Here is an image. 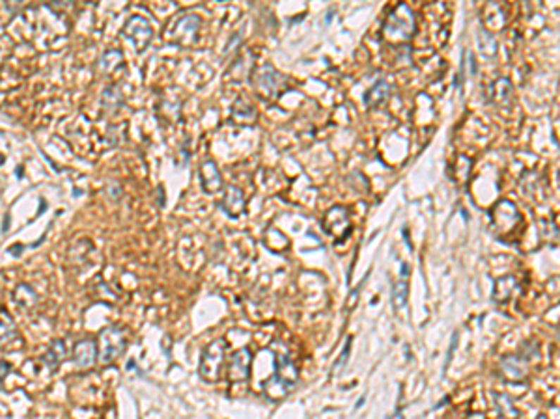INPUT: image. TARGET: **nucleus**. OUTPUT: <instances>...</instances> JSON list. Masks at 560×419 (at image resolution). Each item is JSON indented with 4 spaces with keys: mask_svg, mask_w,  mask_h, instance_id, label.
Returning <instances> with one entry per match:
<instances>
[{
    "mask_svg": "<svg viewBox=\"0 0 560 419\" xmlns=\"http://www.w3.org/2000/svg\"><path fill=\"white\" fill-rule=\"evenodd\" d=\"M251 363H252V352L249 349H239L234 352L232 360H230L228 377L232 382H245L251 377Z\"/></svg>",
    "mask_w": 560,
    "mask_h": 419,
    "instance_id": "nucleus-11",
    "label": "nucleus"
},
{
    "mask_svg": "<svg viewBox=\"0 0 560 419\" xmlns=\"http://www.w3.org/2000/svg\"><path fill=\"white\" fill-rule=\"evenodd\" d=\"M491 99L497 103H508L512 99V84L508 79H499L491 86Z\"/></svg>",
    "mask_w": 560,
    "mask_h": 419,
    "instance_id": "nucleus-19",
    "label": "nucleus"
},
{
    "mask_svg": "<svg viewBox=\"0 0 560 419\" xmlns=\"http://www.w3.org/2000/svg\"><path fill=\"white\" fill-rule=\"evenodd\" d=\"M202 27V19L194 13L182 15L168 28V41L176 43L180 47H189L197 41L198 30Z\"/></svg>",
    "mask_w": 560,
    "mask_h": 419,
    "instance_id": "nucleus-6",
    "label": "nucleus"
},
{
    "mask_svg": "<svg viewBox=\"0 0 560 419\" xmlns=\"http://www.w3.org/2000/svg\"><path fill=\"white\" fill-rule=\"evenodd\" d=\"M499 369H501L502 378H504V380H508V382L521 384V382H525L528 377L527 360H523V358H519V356H516V354L504 356V358L501 360V366H499Z\"/></svg>",
    "mask_w": 560,
    "mask_h": 419,
    "instance_id": "nucleus-10",
    "label": "nucleus"
},
{
    "mask_svg": "<svg viewBox=\"0 0 560 419\" xmlns=\"http://www.w3.org/2000/svg\"><path fill=\"white\" fill-rule=\"evenodd\" d=\"M245 205H247L245 194H243V191L237 188V186H230L228 191H226V194H224L223 202H220V209L232 218L239 217L241 212L245 211Z\"/></svg>",
    "mask_w": 560,
    "mask_h": 419,
    "instance_id": "nucleus-14",
    "label": "nucleus"
},
{
    "mask_svg": "<svg viewBox=\"0 0 560 419\" xmlns=\"http://www.w3.org/2000/svg\"><path fill=\"white\" fill-rule=\"evenodd\" d=\"M252 82H254V88L258 90V94L267 97V99H275V97L280 96L284 84H286L282 75L269 64L261 65L252 77Z\"/></svg>",
    "mask_w": 560,
    "mask_h": 419,
    "instance_id": "nucleus-7",
    "label": "nucleus"
},
{
    "mask_svg": "<svg viewBox=\"0 0 560 419\" xmlns=\"http://www.w3.org/2000/svg\"><path fill=\"white\" fill-rule=\"evenodd\" d=\"M407 292H409V285H407L406 278L402 281H398L392 291V300H394L396 308H404L407 304Z\"/></svg>",
    "mask_w": 560,
    "mask_h": 419,
    "instance_id": "nucleus-24",
    "label": "nucleus"
},
{
    "mask_svg": "<svg viewBox=\"0 0 560 419\" xmlns=\"http://www.w3.org/2000/svg\"><path fill=\"white\" fill-rule=\"evenodd\" d=\"M8 371H10V367H8V363L2 360V382H4L6 377H8Z\"/></svg>",
    "mask_w": 560,
    "mask_h": 419,
    "instance_id": "nucleus-27",
    "label": "nucleus"
},
{
    "mask_svg": "<svg viewBox=\"0 0 560 419\" xmlns=\"http://www.w3.org/2000/svg\"><path fill=\"white\" fill-rule=\"evenodd\" d=\"M2 345H10L13 340H19V332H17V326L13 323V318L8 315L6 309H2Z\"/></svg>",
    "mask_w": 560,
    "mask_h": 419,
    "instance_id": "nucleus-22",
    "label": "nucleus"
},
{
    "mask_svg": "<svg viewBox=\"0 0 560 419\" xmlns=\"http://www.w3.org/2000/svg\"><path fill=\"white\" fill-rule=\"evenodd\" d=\"M200 185H202V191L206 194H217V192L223 191L224 181L223 175H220V170L217 168L213 160H206L200 165Z\"/></svg>",
    "mask_w": 560,
    "mask_h": 419,
    "instance_id": "nucleus-12",
    "label": "nucleus"
},
{
    "mask_svg": "<svg viewBox=\"0 0 560 419\" xmlns=\"http://www.w3.org/2000/svg\"><path fill=\"white\" fill-rule=\"evenodd\" d=\"M122 103H123V96L116 86H108V88H105L101 97V105L105 106L107 110H116L118 106H122Z\"/></svg>",
    "mask_w": 560,
    "mask_h": 419,
    "instance_id": "nucleus-23",
    "label": "nucleus"
},
{
    "mask_svg": "<svg viewBox=\"0 0 560 419\" xmlns=\"http://www.w3.org/2000/svg\"><path fill=\"white\" fill-rule=\"evenodd\" d=\"M521 287H519V281L516 280L514 276H504L501 280L495 281V287H493V300L497 304H504L508 302L510 298H514L516 295H519Z\"/></svg>",
    "mask_w": 560,
    "mask_h": 419,
    "instance_id": "nucleus-15",
    "label": "nucleus"
},
{
    "mask_svg": "<svg viewBox=\"0 0 560 419\" xmlns=\"http://www.w3.org/2000/svg\"><path fill=\"white\" fill-rule=\"evenodd\" d=\"M390 96V86L387 80H378L375 84L366 91V97H364V103L370 106V108H379L387 103Z\"/></svg>",
    "mask_w": 560,
    "mask_h": 419,
    "instance_id": "nucleus-16",
    "label": "nucleus"
},
{
    "mask_svg": "<svg viewBox=\"0 0 560 419\" xmlns=\"http://www.w3.org/2000/svg\"><path fill=\"white\" fill-rule=\"evenodd\" d=\"M97 352H99V349H97L96 341L92 340L79 341V343L75 345L73 350V360L75 363H77V367H79V369H88V367L94 366L97 360Z\"/></svg>",
    "mask_w": 560,
    "mask_h": 419,
    "instance_id": "nucleus-13",
    "label": "nucleus"
},
{
    "mask_svg": "<svg viewBox=\"0 0 560 419\" xmlns=\"http://www.w3.org/2000/svg\"><path fill=\"white\" fill-rule=\"evenodd\" d=\"M519 224H521V214H519L518 207L508 200L499 202L491 211V231L499 239H508L510 235H514Z\"/></svg>",
    "mask_w": 560,
    "mask_h": 419,
    "instance_id": "nucleus-3",
    "label": "nucleus"
},
{
    "mask_svg": "<svg viewBox=\"0 0 560 419\" xmlns=\"http://www.w3.org/2000/svg\"><path fill=\"white\" fill-rule=\"evenodd\" d=\"M559 349H560V335H559Z\"/></svg>",
    "mask_w": 560,
    "mask_h": 419,
    "instance_id": "nucleus-29",
    "label": "nucleus"
},
{
    "mask_svg": "<svg viewBox=\"0 0 560 419\" xmlns=\"http://www.w3.org/2000/svg\"><path fill=\"white\" fill-rule=\"evenodd\" d=\"M123 65V56L118 49H108L107 53L101 56V70L105 73H114Z\"/></svg>",
    "mask_w": 560,
    "mask_h": 419,
    "instance_id": "nucleus-21",
    "label": "nucleus"
},
{
    "mask_svg": "<svg viewBox=\"0 0 560 419\" xmlns=\"http://www.w3.org/2000/svg\"><path fill=\"white\" fill-rule=\"evenodd\" d=\"M64 358H66V345H64V341L58 340V341H53V343H51V347L47 349V352L43 354L42 361H43V366L47 367L49 371H56V369L60 367V363L64 361Z\"/></svg>",
    "mask_w": 560,
    "mask_h": 419,
    "instance_id": "nucleus-17",
    "label": "nucleus"
},
{
    "mask_svg": "<svg viewBox=\"0 0 560 419\" xmlns=\"http://www.w3.org/2000/svg\"><path fill=\"white\" fill-rule=\"evenodd\" d=\"M349 347H351V340L346 341V347H344V350H342L340 358H338V363H335V371H336V369H340V367L344 366V363L347 361V354H349Z\"/></svg>",
    "mask_w": 560,
    "mask_h": 419,
    "instance_id": "nucleus-25",
    "label": "nucleus"
},
{
    "mask_svg": "<svg viewBox=\"0 0 560 419\" xmlns=\"http://www.w3.org/2000/svg\"><path fill=\"white\" fill-rule=\"evenodd\" d=\"M224 350H226V343L224 340H217L213 343H209L204 349L202 356H200V367H198V375L206 380V382H217L220 378V369L224 363Z\"/></svg>",
    "mask_w": 560,
    "mask_h": 419,
    "instance_id": "nucleus-4",
    "label": "nucleus"
},
{
    "mask_svg": "<svg viewBox=\"0 0 560 419\" xmlns=\"http://www.w3.org/2000/svg\"><path fill=\"white\" fill-rule=\"evenodd\" d=\"M13 298H15V302L21 306V308H30V306H34L37 300V295L36 291H34L32 287L27 285V283H21V285L17 287L15 291H13Z\"/></svg>",
    "mask_w": 560,
    "mask_h": 419,
    "instance_id": "nucleus-20",
    "label": "nucleus"
},
{
    "mask_svg": "<svg viewBox=\"0 0 560 419\" xmlns=\"http://www.w3.org/2000/svg\"><path fill=\"white\" fill-rule=\"evenodd\" d=\"M8 229H10V214H4V226H2V235L8 233Z\"/></svg>",
    "mask_w": 560,
    "mask_h": 419,
    "instance_id": "nucleus-26",
    "label": "nucleus"
},
{
    "mask_svg": "<svg viewBox=\"0 0 560 419\" xmlns=\"http://www.w3.org/2000/svg\"><path fill=\"white\" fill-rule=\"evenodd\" d=\"M297 367L288 354H275V375L266 384L263 392L271 399H282L297 384Z\"/></svg>",
    "mask_w": 560,
    "mask_h": 419,
    "instance_id": "nucleus-1",
    "label": "nucleus"
},
{
    "mask_svg": "<svg viewBox=\"0 0 560 419\" xmlns=\"http://www.w3.org/2000/svg\"><path fill=\"white\" fill-rule=\"evenodd\" d=\"M123 37H127L129 41L133 43V47L137 53L146 51L154 37V28L149 25V21L142 15H133L129 17L125 27H123Z\"/></svg>",
    "mask_w": 560,
    "mask_h": 419,
    "instance_id": "nucleus-8",
    "label": "nucleus"
},
{
    "mask_svg": "<svg viewBox=\"0 0 560 419\" xmlns=\"http://www.w3.org/2000/svg\"><path fill=\"white\" fill-rule=\"evenodd\" d=\"M125 347H127V335L122 328L108 326V328H103L99 332L97 349H99V360L103 363H111L112 360H116L118 356L125 350Z\"/></svg>",
    "mask_w": 560,
    "mask_h": 419,
    "instance_id": "nucleus-5",
    "label": "nucleus"
},
{
    "mask_svg": "<svg viewBox=\"0 0 560 419\" xmlns=\"http://www.w3.org/2000/svg\"><path fill=\"white\" fill-rule=\"evenodd\" d=\"M493 399H495L497 410L501 412L502 418L518 419V415H519L518 408H516V404H514V401L508 397L506 393H493Z\"/></svg>",
    "mask_w": 560,
    "mask_h": 419,
    "instance_id": "nucleus-18",
    "label": "nucleus"
},
{
    "mask_svg": "<svg viewBox=\"0 0 560 419\" xmlns=\"http://www.w3.org/2000/svg\"><path fill=\"white\" fill-rule=\"evenodd\" d=\"M323 229L327 233L332 235L336 240H344L347 235L351 233V222H349V214H347L346 207H336L329 209L323 217V222H321Z\"/></svg>",
    "mask_w": 560,
    "mask_h": 419,
    "instance_id": "nucleus-9",
    "label": "nucleus"
},
{
    "mask_svg": "<svg viewBox=\"0 0 560 419\" xmlns=\"http://www.w3.org/2000/svg\"><path fill=\"white\" fill-rule=\"evenodd\" d=\"M415 32V15L406 2H402L392 10L389 19L385 21L383 36L389 41H407Z\"/></svg>",
    "mask_w": 560,
    "mask_h": 419,
    "instance_id": "nucleus-2",
    "label": "nucleus"
},
{
    "mask_svg": "<svg viewBox=\"0 0 560 419\" xmlns=\"http://www.w3.org/2000/svg\"><path fill=\"white\" fill-rule=\"evenodd\" d=\"M469 419H484V415H482V414H473Z\"/></svg>",
    "mask_w": 560,
    "mask_h": 419,
    "instance_id": "nucleus-28",
    "label": "nucleus"
}]
</instances>
